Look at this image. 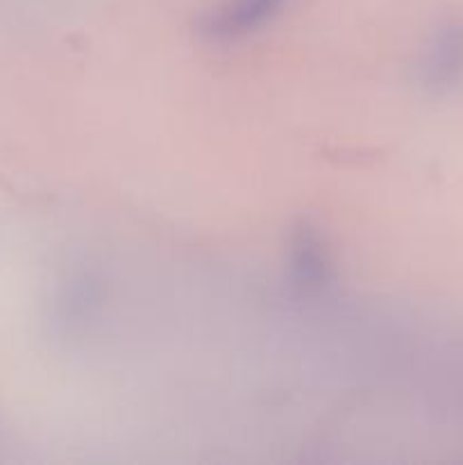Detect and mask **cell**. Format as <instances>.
<instances>
[{"label": "cell", "mask_w": 463, "mask_h": 465, "mask_svg": "<svg viewBox=\"0 0 463 465\" xmlns=\"http://www.w3.org/2000/svg\"><path fill=\"white\" fill-rule=\"evenodd\" d=\"M291 268L295 280L309 289H320L330 282L331 263L322 239L311 227H300L291 241Z\"/></svg>", "instance_id": "3"}, {"label": "cell", "mask_w": 463, "mask_h": 465, "mask_svg": "<svg viewBox=\"0 0 463 465\" xmlns=\"http://www.w3.org/2000/svg\"><path fill=\"white\" fill-rule=\"evenodd\" d=\"M420 84L429 94H454L463 86V23H449L431 36L418 66Z\"/></svg>", "instance_id": "2"}, {"label": "cell", "mask_w": 463, "mask_h": 465, "mask_svg": "<svg viewBox=\"0 0 463 465\" xmlns=\"http://www.w3.org/2000/svg\"><path fill=\"white\" fill-rule=\"evenodd\" d=\"M291 0H222L204 14L200 35L212 44H230L259 32L277 18Z\"/></svg>", "instance_id": "1"}]
</instances>
